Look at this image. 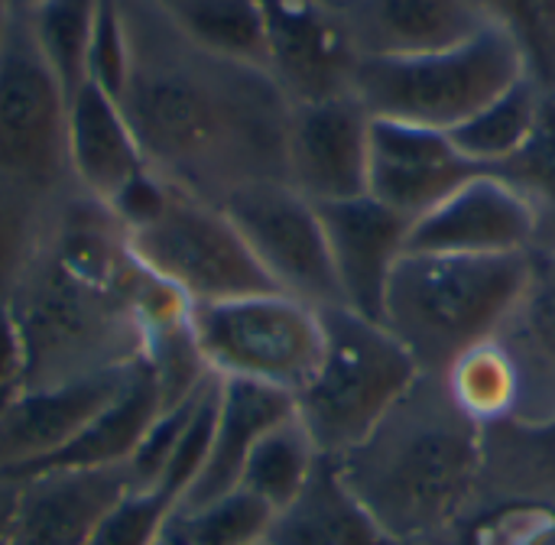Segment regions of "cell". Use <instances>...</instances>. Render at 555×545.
<instances>
[{
	"label": "cell",
	"instance_id": "obj_26",
	"mask_svg": "<svg viewBox=\"0 0 555 545\" xmlns=\"http://www.w3.org/2000/svg\"><path fill=\"white\" fill-rule=\"evenodd\" d=\"M322 458L325 455L315 449L312 436L293 413L257 442L237 488H244L247 494L263 501L273 514H280L309 488Z\"/></svg>",
	"mask_w": 555,
	"mask_h": 545
},
{
	"label": "cell",
	"instance_id": "obj_7",
	"mask_svg": "<svg viewBox=\"0 0 555 545\" xmlns=\"http://www.w3.org/2000/svg\"><path fill=\"white\" fill-rule=\"evenodd\" d=\"M189 325L215 377L276 387L289 397L312 380L325 348L322 309L286 293L202 302L192 306Z\"/></svg>",
	"mask_w": 555,
	"mask_h": 545
},
{
	"label": "cell",
	"instance_id": "obj_44",
	"mask_svg": "<svg viewBox=\"0 0 555 545\" xmlns=\"http://www.w3.org/2000/svg\"><path fill=\"white\" fill-rule=\"evenodd\" d=\"M0 26H3V16H0Z\"/></svg>",
	"mask_w": 555,
	"mask_h": 545
},
{
	"label": "cell",
	"instance_id": "obj_33",
	"mask_svg": "<svg viewBox=\"0 0 555 545\" xmlns=\"http://www.w3.org/2000/svg\"><path fill=\"white\" fill-rule=\"evenodd\" d=\"M176 517L189 545H257L267 543L276 514L244 488H234L202 507L176 510Z\"/></svg>",
	"mask_w": 555,
	"mask_h": 545
},
{
	"label": "cell",
	"instance_id": "obj_35",
	"mask_svg": "<svg viewBox=\"0 0 555 545\" xmlns=\"http://www.w3.org/2000/svg\"><path fill=\"white\" fill-rule=\"evenodd\" d=\"M176 501L156 488H130L91 530L85 545H153L176 517Z\"/></svg>",
	"mask_w": 555,
	"mask_h": 545
},
{
	"label": "cell",
	"instance_id": "obj_13",
	"mask_svg": "<svg viewBox=\"0 0 555 545\" xmlns=\"http://www.w3.org/2000/svg\"><path fill=\"white\" fill-rule=\"evenodd\" d=\"M478 172L485 169L465 159L446 130L371 117L367 195L410 224Z\"/></svg>",
	"mask_w": 555,
	"mask_h": 545
},
{
	"label": "cell",
	"instance_id": "obj_12",
	"mask_svg": "<svg viewBox=\"0 0 555 545\" xmlns=\"http://www.w3.org/2000/svg\"><path fill=\"white\" fill-rule=\"evenodd\" d=\"M371 111L358 94L289 107L286 182L312 205L367 192Z\"/></svg>",
	"mask_w": 555,
	"mask_h": 545
},
{
	"label": "cell",
	"instance_id": "obj_22",
	"mask_svg": "<svg viewBox=\"0 0 555 545\" xmlns=\"http://www.w3.org/2000/svg\"><path fill=\"white\" fill-rule=\"evenodd\" d=\"M498 338L520 374V403L511 419L555 416V254L533 250L527 289Z\"/></svg>",
	"mask_w": 555,
	"mask_h": 545
},
{
	"label": "cell",
	"instance_id": "obj_42",
	"mask_svg": "<svg viewBox=\"0 0 555 545\" xmlns=\"http://www.w3.org/2000/svg\"><path fill=\"white\" fill-rule=\"evenodd\" d=\"M150 3H156V7H163V10H172V7H179L182 0H150Z\"/></svg>",
	"mask_w": 555,
	"mask_h": 545
},
{
	"label": "cell",
	"instance_id": "obj_25",
	"mask_svg": "<svg viewBox=\"0 0 555 545\" xmlns=\"http://www.w3.org/2000/svg\"><path fill=\"white\" fill-rule=\"evenodd\" d=\"M546 98L550 91L537 78L524 75L494 101H488L481 111H475L468 120H462L455 130H449V137L465 159L491 172L504 166L511 156H517L524 143L533 137Z\"/></svg>",
	"mask_w": 555,
	"mask_h": 545
},
{
	"label": "cell",
	"instance_id": "obj_28",
	"mask_svg": "<svg viewBox=\"0 0 555 545\" xmlns=\"http://www.w3.org/2000/svg\"><path fill=\"white\" fill-rule=\"evenodd\" d=\"M452 400L468 413L481 429L501 419H511L520 403V374L511 351L501 338H491L472 351H465L442 374Z\"/></svg>",
	"mask_w": 555,
	"mask_h": 545
},
{
	"label": "cell",
	"instance_id": "obj_14",
	"mask_svg": "<svg viewBox=\"0 0 555 545\" xmlns=\"http://www.w3.org/2000/svg\"><path fill=\"white\" fill-rule=\"evenodd\" d=\"M537 250L530 205L494 172H478L410 224L406 254L501 257Z\"/></svg>",
	"mask_w": 555,
	"mask_h": 545
},
{
	"label": "cell",
	"instance_id": "obj_39",
	"mask_svg": "<svg viewBox=\"0 0 555 545\" xmlns=\"http://www.w3.org/2000/svg\"><path fill=\"white\" fill-rule=\"evenodd\" d=\"M153 545H189L185 533H182V527H179V517H172V520L166 523V530L159 533V540H156Z\"/></svg>",
	"mask_w": 555,
	"mask_h": 545
},
{
	"label": "cell",
	"instance_id": "obj_16",
	"mask_svg": "<svg viewBox=\"0 0 555 545\" xmlns=\"http://www.w3.org/2000/svg\"><path fill=\"white\" fill-rule=\"evenodd\" d=\"M130 367L29 387L0 419V478L68 445L127 384Z\"/></svg>",
	"mask_w": 555,
	"mask_h": 545
},
{
	"label": "cell",
	"instance_id": "obj_15",
	"mask_svg": "<svg viewBox=\"0 0 555 545\" xmlns=\"http://www.w3.org/2000/svg\"><path fill=\"white\" fill-rule=\"evenodd\" d=\"M315 208L325 228L341 306L364 319L384 322L387 289L406 257L410 221L367 192Z\"/></svg>",
	"mask_w": 555,
	"mask_h": 545
},
{
	"label": "cell",
	"instance_id": "obj_6",
	"mask_svg": "<svg viewBox=\"0 0 555 545\" xmlns=\"http://www.w3.org/2000/svg\"><path fill=\"white\" fill-rule=\"evenodd\" d=\"M524 75L517 46L498 26H485L439 52L361 59L354 94L371 117L449 133Z\"/></svg>",
	"mask_w": 555,
	"mask_h": 545
},
{
	"label": "cell",
	"instance_id": "obj_21",
	"mask_svg": "<svg viewBox=\"0 0 555 545\" xmlns=\"http://www.w3.org/2000/svg\"><path fill=\"white\" fill-rule=\"evenodd\" d=\"M348 23L361 59L439 52L488 26L475 0H358Z\"/></svg>",
	"mask_w": 555,
	"mask_h": 545
},
{
	"label": "cell",
	"instance_id": "obj_4",
	"mask_svg": "<svg viewBox=\"0 0 555 545\" xmlns=\"http://www.w3.org/2000/svg\"><path fill=\"white\" fill-rule=\"evenodd\" d=\"M530 267L533 250L501 257L406 254L387 289L384 325L423 374L442 377L465 351L504 332Z\"/></svg>",
	"mask_w": 555,
	"mask_h": 545
},
{
	"label": "cell",
	"instance_id": "obj_11",
	"mask_svg": "<svg viewBox=\"0 0 555 545\" xmlns=\"http://www.w3.org/2000/svg\"><path fill=\"white\" fill-rule=\"evenodd\" d=\"M267 20V75L293 104L354 94L361 49L348 13L315 0H260Z\"/></svg>",
	"mask_w": 555,
	"mask_h": 545
},
{
	"label": "cell",
	"instance_id": "obj_1",
	"mask_svg": "<svg viewBox=\"0 0 555 545\" xmlns=\"http://www.w3.org/2000/svg\"><path fill=\"white\" fill-rule=\"evenodd\" d=\"M130 68L120 107L146 163L176 189L221 205L286 179L289 101L263 68L198 46L150 0H120Z\"/></svg>",
	"mask_w": 555,
	"mask_h": 545
},
{
	"label": "cell",
	"instance_id": "obj_3",
	"mask_svg": "<svg viewBox=\"0 0 555 545\" xmlns=\"http://www.w3.org/2000/svg\"><path fill=\"white\" fill-rule=\"evenodd\" d=\"M371 520L400 545H452L481 494V426L423 374L384 423L332 458Z\"/></svg>",
	"mask_w": 555,
	"mask_h": 545
},
{
	"label": "cell",
	"instance_id": "obj_27",
	"mask_svg": "<svg viewBox=\"0 0 555 545\" xmlns=\"http://www.w3.org/2000/svg\"><path fill=\"white\" fill-rule=\"evenodd\" d=\"M166 13L208 52L267 72V20L260 0H182Z\"/></svg>",
	"mask_w": 555,
	"mask_h": 545
},
{
	"label": "cell",
	"instance_id": "obj_18",
	"mask_svg": "<svg viewBox=\"0 0 555 545\" xmlns=\"http://www.w3.org/2000/svg\"><path fill=\"white\" fill-rule=\"evenodd\" d=\"M150 169L117 98L85 81L68 101V179L107 205L130 179Z\"/></svg>",
	"mask_w": 555,
	"mask_h": 545
},
{
	"label": "cell",
	"instance_id": "obj_29",
	"mask_svg": "<svg viewBox=\"0 0 555 545\" xmlns=\"http://www.w3.org/2000/svg\"><path fill=\"white\" fill-rule=\"evenodd\" d=\"M23 16L42 59L72 101L75 91L88 81V46L94 33L98 0H42L23 10Z\"/></svg>",
	"mask_w": 555,
	"mask_h": 545
},
{
	"label": "cell",
	"instance_id": "obj_23",
	"mask_svg": "<svg viewBox=\"0 0 555 545\" xmlns=\"http://www.w3.org/2000/svg\"><path fill=\"white\" fill-rule=\"evenodd\" d=\"M507 501L555 504V416L501 419L481 429L478 507Z\"/></svg>",
	"mask_w": 555,
	"mask_h": 545
},
{
	"label": "cell",
	"instance_id": "obj_2",
	"mask_svg": "<svg viewBox=\"0 0 555 545\" xmlns=\"http://www.w3.org/2000/svg\"><path fill=\"white\" fill-rule=\"evenodd\" d=\"M10 309L23 332L29 387L130 367L153 335L192 312L137 260L107 205L75 185L55 192Z\"/></svg>",
	"mask_w": 555,
	"mask_h": 545
},
{
	"label": "cell",
	"instance_id": "obj_40",
	"mask_svg": "<svg viewBox=\"0 0 555 545\" xmlns=\"http://www.w3.org/2000/svg\"><path fill=\"white\" fill-rule=\"evenodd\" d=\"M315 3H325V7H332V10H341V13H348L358 0H315Z\"/></svg>",
	"mask_w": 555,
	"mask_h": 545
},
{
	"label": "cell",
	"instance_id": "obj_8",
	"mask_svg": "<svg viewBox=\"0 0 555 545\" xmlns=\"http://www.w3.org/2000/svg\"><path fill=\"white\" fill-rule=\"evenodd\" d=\"M127 237L137 260L169 283L189 306L250 293H280L250 254L231 215L176 185L159 218Z\"/></svg>",
	"mask_w": 555,
	"mask_h": 545
},
{
	"label": "cell",
	"instance_id": "obj_30",
	"mask_svg": "<svg viewBox=\"0 0 555 545\" xmlns=\"http://www.w3.org/2000/svg\"><path fill=\"white\" fill-rule=\"evenodd\" d=\"M55 192L0 172V309L13 302L42 241Z\"/></svg>",
	"mask_w": 555,
	"mask_h": 545
},
{
	"label": "cell",
	"instance_id": "obj_17",
	"mask_svg": "<svg viewBox=\"0 0 555 545\" xmlns=\"http://www.w3.org/2000/svg\"><path fill=\"white\" fill-rule=\"evenodd\" d=\"M16 484L3 545H85L101 517L133 488L127 468L52 471Z\"/></svg>",
	"mask_w": 555,
	"mask_h": 545
},
{
	"label": "cell",
	"instance_id": "obj_31",
	"mask_svg": "<svg viewBox=\"0 0 555 545\" xmlns=\"http://www.w3.org/2000/svg\"><path fill=\"white\" fill-rule=\"evenodd\" d=\"M530 205L537 221V250L555 254V91H550L533 137L517 156L491 169Z\"/></svg>",
	"mask_w": 555,
	"mask_h": 545
},
{
	"label": "cell",
	"instance_id": "obj_9",
	"mask_svg": "<svg viewBox=\"0 0 555 545\" xmlns=\"http://www.w3.org/2000/svg\"><path fill=\"white\" fill-rule=\"evenodd\" d=\"M0 172L46 192L68 179V94L42 59L23 10L0 26Z\"/></svg>",
	"mask_w": 555,
	"mask_h": 545
},
{
	"label": "cell",
	"instance_id": "obj_34",
	"mask_svg": "<svg viewBox=\"0 0 555 545\" xmlns=\"http://www.w3.org/2000/svg\"><path fill=\"white\" fill-rule=\"evenodd\" d=\"M452 545H555V504H481Z\"/></svg>",
	"mask_w": 555,
	"mask_h": 545
},
{
	"label": "cell",
	"instance_id": "obj_38",
	"mask_svg": "<svg viewBox=\"0 0 555 545\" xmlns=\"http://www.w3.org/2000/svg\"><path fill=\"white\" fill-rule=\"evenodd\" d=\"M13 507H16V484L13 481H0V545L7 543Z\"/></svg>",
	"mask_w": 555,
	"mask_h": 545
},
{
	"label": "cell",
	"instance_id": "obj_19",
	"mask_svg": "<svg viewBox=\"0 0 555 545\" xmlns=\"http://www.w3.org/2000/svg\"><path fill=\"white\" fill-rule=\"evenodd\" d=\"M163 400L156 377L146 361H137L120 393L59 452H52L42 462H33L26 468H16L3 475L0 481H26L36 475L52 471H107V468H127L133 452L140 449L146 429L159 416Z\"/></svg>",
	"mask_w": 555,
	"mask_h": 545
},
{
	"label": "cell",
	"instance_id": "obj_43",
	"mask_svg": "<svg viewBox=\"0 0 555 545\" xmlns=\"http://www.w3.org/2000/svg\"><path fill=\"white\" fill-rule=\"evenodd\" d=\"M13 10V0H0V16H7Z\"/></svg>",
	"mask_w": 555,
	"mask_h": 545
},
{
	"label": "cell",
	"instance_id": "obj_20",
	"mask_svg": "<svg viewBox=\"0 0 555 545\" xmlns=\"http://www.w3.org/2000/svg\"><path fill=\"white\" fill-rule=\"evenodd\" d=\"M293 413H296V400L276 387H263L250 380H221L208 462L179 510L202 507L234 491L241 484L244 465L257 449V442Z\"/></svg>",
	"mask_w": 555,
	"mask_h": 545
},
{
	"label": "cell",
	"instance_id": "obj_32",
	"mask_svg": "<svg viewBox=\"0 0 555 545\" xmlns=\"http://www.w3.org/2000/svg\"><path fill=\"white\" fill-rule=\"evenodd\" d=\"M475 7L517 46L527 75L555 91V0H475Z\"/></svg>",
	"mask_w": 555,
	"mask_h": 545
},
{
	"label": "cell",
	"instance_id": "obj_45",
	"mask_svg": "<svg viewBox=\"0 0 555 545\" xmlns=\"http://www.w3.org/2000/svg\"><path fill=\"white\" fill-rule=\"evenodd\" d=\"M257 545H267V543H257Z\"/></svg>",
	"mask_w": 555,
	"mask_h": 545
},
{
	"label": "cell",
	"instance_id": "obj_37",
	"mask_svg": "<svg viewBox=\"0 0 555 545\" xmlns=\"http://www.w3.org/2000/svg\"><path fill=\"white\" fill-rule=\"evenodd\" d=\"M29 390V361L23 332L13 319V309H0V419L20 403V397Z\"/></svg>",
	"mask_w": 555,
	"mask_h": 545
},
{
	"label": "cell",
	"instance_id": "obj_24",
	"mask_svg": "<svg viewBox=\"0 0 555 545\" xmlns=\"http://www.w3.org/2000/svg\"><path fill=\"white\" fill-rule=\"evenodd\" d=\"M267 545H400L393 543L341 481L332 458H322L309 488L273 517Z\"/></svg>",
	"mask_w": 555,
	"mask_h": 545
},
{
	"label": "cell",
	"instance_id": "obj_10",
	"mask_svg": "<svg viewBox=\"0 0 555 545\" xmlns=\"http://www.w3.org/2000/svg\"><path fill=\"white\" fill-rule=\"evenodd\" d=\"M270 283L312 306H341L319 208L286 179L254 182L221 202Z\"/></svg>",
	"mask_w": 555,
	"mask_h": 545
},
{
	"label": "cell",
	"instance_id": "obj_5",
	"mask_svg": "<svg viewBox=\"0 0 555 545\" xmlns=\"http://www.w3.org/2000/svg\"><path fill=\"white\" fill-rule=\"evenodd\" d=\"M322 361L293 400L315 449L325 458H341L384 423L423 371L384 322L348 306L322 309Z\"/></svg>",
	"mask_w": 555,
	"mask_h": 545
},
{
	"label": "cell",
	"instance_id": "obj_41",
	"mask_svg": "<svg viewBox=\"0 0 555 545\" xmlns=\"http://www.w3.org/2000/svg\"><path fill=\"white\" fill-rule=\"evenodd\" d=\"M36 3H42V0H13V10H29Z\"/></svg>",
	"mask_w": 555,
	"mask_h": 545
},
{
	"label": "cell",
	"instance_id": "obj_36",
	"mask_svg": "<svg viewBox=\"0 0 555 545\" xmlns=\"http://www.w3.org/2000/svg\"><path fill=\"white\" fill-rule=\"evenodd\" d=\"M130 68V33L120 0H98L94 33L88 46V81L120 101Z\"/></svg>",
	"mask_w": 555,
	"mask_h": 545
}]
</instances>
